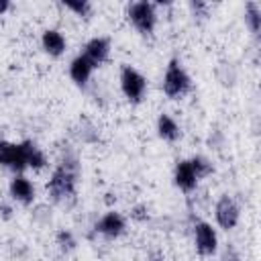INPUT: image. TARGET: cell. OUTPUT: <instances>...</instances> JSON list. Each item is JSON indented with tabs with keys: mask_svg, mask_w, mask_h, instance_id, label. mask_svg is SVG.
<instances>
[{
	"mask_svg": "<svg viewBox=\"0 0 261 261\" xmlns=\"http://www.w3.org/2000/svg\"><path fill=\"white\" fill-rule=\"evenodd\" d=\"M214 216H216V222L224 228V230H230L239 224V216H241V210L237 206V202L230 198V196H222L216 206H214Z\"/></svg>",
	"mask_w": 261,
	"mask_h": 261,
	"instance_id": "5",
	"label": "cell"
},
{
	"mask_svg": "<svg viewBox=\"0 0 261 261\" xmlns=\"http://www.w3.org/2000/svg\"><path fill=\"white\" fill-rule=\"evenodd\" d=\"M245 22L251 29L253 35H259L261 31V8L257 2H247L245 6Z\"/></svg>",
	"mask_w": 261,
	"mask_h": 261,
	"instance_id": "16",
	"label": "cell"
},
{
	"mask_svg": "<svg viewBox=\"0 0 261 261\" xmlns=\"http://www.w3.org/2000/svg\"><path fill=\"white\" fill-rule=\"evenodd\" d=\"M157 261H159V259H157Z\"/></svg>",
	"mask_w": 261,
	"mask_h": 261,
	"instance_id": "25",
	"label": "cell"
},
{
	"mask_svg": "<svg viewBox=\"0 0 261 261\" xmlns=\"http://www.w3.org/2000/svg\"><path fill=\"white\" fill-rule=\"evenodd\" d=\"M41 45H43V49L49 53V55H53V57H59L63 51H65V37L57 31V29H47L45 33H43V37H41Z\"/></svg>",
	"mask_w": 261,
	"mask_h": 261,
	"instance_id": "13",
	"label": "cell"
},
{
	"mask_svg": "<svg viewBox=\"0 0 261 261\" xmlns=\"http://www.w3.org/2000/svg\"><path fill=\"white\" fill-rule=\"evenodd\" d=\"M120 88H122V94L130 102H141L145 96V90H147V80L135 67L124 65L120 71Z\"/></svg>",
	"mask_w": 261,
	"mask_h": 261,
	"instance_id": "4",
	"label": "cell"
},
{
	"mask_svg": "<svg viewBox=\"0 0 261 261\" xmlns=\"http://www.w3.org/2000/svg\"><path fill=\"white\" fill-rule=\"evenodd\" d=\"M124 228H126V222H124V218H122L118 212H106V214L94 224V230L100 232V234L106 237V239H116V237H120V234L124 232Z\"/></svg>",
	"mask_w": 261,
	"mask_h": 261,
	"instance_id": "8",
	"label": "cell"
},
{
	"mask_svg": "<svg viewBox=\"0 0 261 261\" xmlns=\"http://www.w3.org/2000/svg\"><path fill=\"white\" fill-rule=\"evenodd\" d=\"M194 239H196V249L200 255L210 257L218 249V237L216 230L208 222H196L194 224Z\"/></svg>",
	"mask_w": 261,
	"mask_h": 261,
	"instance_id": "6",
	"label": "cell"
},
{
	"mask_svg": "<svg viewBox=\"0 0 261 261\" xmlns=\"http://www.w3.org/2000/svg\"><path fill=\"white\" fill-rule=\"evenodd\" d=\"M190 10L194 12V16H206V12H208V4L196 0V2H190Z\"/></svg>",
	"mask_w": 261,
	"mask_h": 261,
	"instance_id": "20",
	"label": "cell"
},
{
	"mask_svg": "<svg viewBox=\"0 0 261 261\" xmlns=\"http://www.w3.org/2000/svg\"><path fill=\"white\" fill-rule=\"evenodd\" d=\"M77 157L75 153H65V157H61L59 165L53 169L51 179L47 184V192L51 196V200L55 204L61 206H69L75 202V184H77Z\"/></svg>",
	"mask_w": 261,
	"mask_h": 261,
	"instance_id": "1",
	"label": "cell"
},
{
	"mask_svg": "<svg viewBox=\"0 0 261 261\" xmlns=\"http://www.w3.org/2000/svg\"><path fill=\"white\" fill-rule=\"evenodd\" d=\"M157 133H159V137L165 139V141H177L179 135H181L179 124H177L169 114H165V112L159 114V118H157Z\"/></svg>",
	"mask_w": 261,
	"mask_h": 261,
	"instance_id": "15",
	"label": "cell"
},
{
	"mask_svg": "<svg viewBox=\"0 0 261 261\" xmlns=\"http://www.w3.org/2000/svg\"><path fill=\"white\" fill-rule=\"evenodd\" d=\"M8 8H10V2L8 0H0V14H4Z\"/></svg>",
	"mask_w": 261,
	"mask_h": 261,
	"instance_id": "24",
	"label": "cell"
},
{
	"mask_svg": "<svg viewBox=\"0 0 261 261\" xmlns=\"http://www.w3.org/2000/svg\"><path fill=\"white\" fill-rule=\"evenodd\" d=\"M222 261H241V257L234 251H226V255L222 257Z\"/></svg>",
	"mask_w": 261,
	"mask_h": 261,
	"instance_id": "22",
	"label": "cell"
},
{
	"mask_svg": "<svg viewBox=\"0 0 261 261\" xmlns=\"http://www.w3.org/2000/svg\"><path fill=\"white\" fill-rule=\"evenodd\" d=\"M63 6L73 10L77 16H84V18H88L92 14V4L88 0H67V2H63Z\"/></svg>",
	"mask_w": 261,
	"mask_h": 261,
	"instance_id": "19",
	"label": "cell"
},
{
	"mask_svg": "<svg viewBox=\"0 0 261 261\" xmlns=\"http://www.w3.org/2000/svg\"><path fill=\"white\" fill-rule=\"evenodd\" d=\"M92 71H94V63L88 57H84V55H77L69 63V77L77 86H86L88 80H90V75H92Z\"/></svg>",
	"mask_w": 261,
	"mask_h": 261,
	"instance_id": "12",
	"label": "cell"
},
{
	"mask_svg": "<svg viewBox=\"0 0 261 261\" xmlns=\"http://www.w3.org/2000/svg\"><path fill=\"white\" fill-rule=\"evenodd\" d=\"M55 241H57V247H59L63 253H71V251L75 249V245H77V241H75L73 232H71V230H65V228L57 232Z\"/></svg>",
	"mask_w": 261,
	"mask_h": 261,
	"instance_id": "18",
	"label": "cell"
},
{
	"mask_svg": "<svg viewBox=\"0 0 261 261\" xmlns=\"http://www.w3.org/2000/svg\"><path fill=\"white\" fill-rule=\"evenodd\" d=\"M126 14H128V20L133 22V27H135L137 31H141V33H145V35H147V33H153V29H155V24H157V10H155V4L145 2V0L133 2V4L128 6Z\"/></svg>",
	"mask_w": 261,
	"mask_h": 261,
	"instance_id": "3",
	"label": "cell"
},
{
	"mask_svg": "<svg viewBox=\"0 0 261 261\" xmlns=\"http://www.w3.org/2000/svg\"><path fill=\"white\" fill-rule=\"evenodd\" d=\"M190 163H192V167H194V171H196V177H198V179H200V177H206V175H210V173L214 171L212 163H210L206 157H202V155L192 157V159H190Z\"/></svg>",
	"mask_w": 261,
	"mask_h": 261,
	"instance_id": "17",
	"label": "cell"
},
{
	"mask_svg": "<svg viewBox=\"0 0 261 261\" xmlns=\"http://www.w3.org/2000/svg\"><path fill=\"white\" fill-rule=\"evenodd\" d=\"M0 165L12 169V171H22L27 167L24 161V153L20 143H8V141H0Z\"/></svg>",
	"mask_w": 261,
	"mask_h": 261,
	"instance_id": "7",
	"label": "cell"
},
{
	"mask_svg": "<svg viewBox=\"0 0 261 261\" xmlns=\"http://www.w3.org/2000/svg\"><path fill=\"white\" fill-rule=\"evenodd\" d=\"M173 181L181 192H192L198 184L196 171L190 163V159H181L175 163V171H173Z\"/></svg>",
	"mask_w": 261,
	"mask_h": 261,
	"instance_id": "10",
	"label": "cell"
},
{
	"mask_svg": "<svg viewBox=\"0 0 261 261\" xmlns=\"http://www.w3.org/2000/svg\"><path fill=\"white\" fill-rule=\"evenodd\" d=\"M0 210H2V216H4V218H10V214H12V208H10L8 204H0Z\"/></svg>",
	"mask_w": 261,
	"mask_h": 261,
	"instance_id": "23",
	"label": "cell"
},
{
	"mask_svg": "<svg viewBox=\"0 0 261 261\" xmlns=\"http://www.w3.org/2000/svg\"><path fill=\"white\" fill-rule=\"evenodd\" d=\"M8 190H10V196L16 202L24 204V206L33 204V200H35V188H33V184L24 175H14L10 179V188Z\"/></svg>",
	"mask_w": 261,
	"mask_h": 261,
	"instance_id": "11",
	"label": "cell"
},
{
	"mask_svg": "<svg viewBox=\"0 0 261 261\" xmlns=\"http://www.w3.org/2000/svg\"><path fill=\"white\" fill-rule=\"evenodd\" d=\"M22 147V153H24V161H27V167H33V169H43L47 165V157L45 153L33 143V141H22L20 143Z\"/></svg>",
	"mask_w": 261,
	"mask_h": 261,
	"instance_id": "14",
	"label": "cell"
},
{
	"mask_svg": "<svg viewBox=\"0 0 261 261\" xmlns=\"http://www.w3.org/2000/svg\"><path fill=\"white\" fill-rule=\"evenodd\" d=\"M130 216L135 220H147V208L145 206H135L133 212H130Z\"/></svg>",
	"mask_w": 261,
	"mask_h": 261,
	"instance_id": "21",
	"label": "cell"
},
{
	"mask_svg": "<svg viewBox=\"0 0 261 261\" xmlns=\"http://www.w3.org/2000/svg\"><path fill=\"white\" fill-rule=\"evenodd\" d=\"M190 75L186 73V69L181 67V63L177 59H171L165 75H163V92L169 98H179L190 90Z\"/></svg>",
	"mask_w": 261,
	"mask_h": 261,
	"instance_id": "2",
	"label": "cell"
},
{
	"mask_svg": "<svg viewBox=\"0 0 261 261\" xmlns=\"http://www.w3.org/2000/svg\"><path fill=\"white\" fill-rule=\"evenodd\" d=\"M82 55L88 57V59L94 63V67H98V65L104 63V61L108 59V55H110V41H108L106 37H94V39H90V41L86 43Z\"/></svg>",
	"mask_w": 261,
	"mask_h": 261,
	"instance_id": "9",
	"label": "cell"
}]
</instances>
